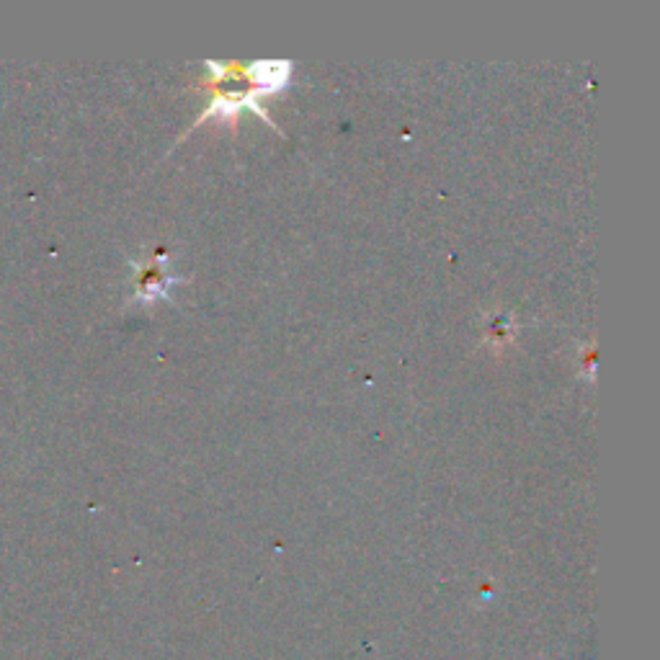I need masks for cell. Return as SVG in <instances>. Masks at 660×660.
<instances>
[{"label": "cell", "mask_w": 660, "mask_h": 660, "mask_svg": "<svg viewBox=\"0 0 660 660\" xmlns=\"http://www.w3.org/2000/svg\"><path fill=\"white\" fill-rule=\"evenodd\" d=\"M294 65L287 60H258L245 68V75L253 80V93L256 96H271L292 86Z\"/></svg>", "instance_id": "obj_1"}]
</instances>
